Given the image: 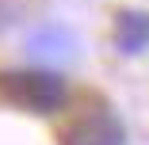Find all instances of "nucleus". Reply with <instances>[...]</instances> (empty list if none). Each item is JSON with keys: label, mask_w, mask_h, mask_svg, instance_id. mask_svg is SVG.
Returning <instances> with one entry per match:
<instances>
[{"label": "nucleus", "mask_w": 149, "mask_h": 145, "mask_svg": "<svg viewBox=\"0 0 149 145\" xmlns=\"http://www.w3.org/2000/svg\"><path fill=\"white\" fill-rule=\"evenodd\" d=\"M0 96L35 114H50L65 103L69 84L57 69H19V73H0Z\"/></svg>", "instance_id": "1"}, {"label": "nucleus", "mask_w": 149, "mask_h": 145, "mask_svg": "<svg viewBox=\"0 0 149 145\" xmlns=\"http://www.w3.org/2000/svg\"><path fill=\"white\" fill-rule=\"evenodd\" d=\"M61 145H126V134L107 107H92L65 126Z\"/></svg>", "instance_id": "2"}, {"label": "nucleus", "mask_w": 149, "mask_h": 145, "mask_svg": "<svg viewBox=\"0 0 149 145\" xmlns=\"http://www.w3.org/2000/svg\"><path fill=\"white\" fill-rule=\"evenodd\" d=\"M27 50H31L35 61H69L73 57V35L65 27H46V31L31 35Z\"/></svg>", "instance_id": "3"}, {"label": "nucleus", "mask_w": 149, "mask_h": 145, "mask_svg": "<svg viewBox=\"0 0 149 145\" xmlns=\"http://www.w3.org/2000/svg\"><path fill=\"white\" fill-rule=\"evenodd\" d=\"M115 42L123 53H141L149 46V12H123L115 23Z\"/></svg>", "instance_id": "4"}]
</instances>
